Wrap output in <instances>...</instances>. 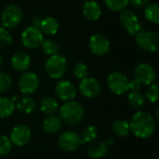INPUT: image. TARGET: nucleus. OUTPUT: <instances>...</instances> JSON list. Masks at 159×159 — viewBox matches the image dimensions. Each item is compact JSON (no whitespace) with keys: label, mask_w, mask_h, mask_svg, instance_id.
Returning a JSON list of instances; mask_svg holds the SVG:
<instances>
[{"label":"nucleus","mask_w":159,"mask_h":159,"mask_svg":"<svg viewBox=\"0 0 159 159\" xmlns=\"http://www.w3.org/2000/svg\"><path fill=\"white\" fill-rule=\"evenodd\" d=\"M134 77L142 83V85L150 86L155 83L157 79V73L152 65L141 62L134 68Z\"/></svg>","instance_id":"nucleus-10"},{"label":"nucleus","mask_w":159,"mask_h":159,"mask_svg":"<svg viewBox=\"0 0 159 159\" xmlns=\"http://www.w3.org/2000/svg\"><path fill=\"white\" fill-rule=\"evenodd\" d=\"M39 87V78L35 73L25 72L19 79L20 91L24 95H31L34 93Z\"/></svg>","instance_id":"nucleus-11"},{"label":"nucleus","mask_w":159,"mask_h":159,"mask_svg":"<svg viewBox=\"0 0 159 159\" xmlns=\"http://www.w3.org/2000/svg\"><path fill=\"white\" fill-rule=\"evenodd\" d=\"M58 144L60 148L66 152H74L77 150L83 143L81 137L75 131L67 130L62 132L59 139H58Z\"/></svg>","instance_id":"nucleus-9"},{"label":"nucleus","mask_w":159,"mask_h":159,"mask_svg":"<svg viewBox=\"0 0 159 159\" xmlns=\"http://www.w3.org/2000/svg\"><path fill=\"white\" fill-rule=\"evenodd\" d=\"M110 91L116 95H123L129 91V79L121 72H113L107 77Z\"/></svg>","instance_id":"nucleus-7"},{"label":"nucleus","mask_w":159,"mask_h":159,"mask_svg":"<svg viewBox=\"0 0 159 159\" xmlns=\"http://www.w3.org/2000/svg\"><path fill=\"white\" fill-rule=\"evenodd\" d=\"M128 102L129 105L137 110H140L143 107L145 103L144 96L139 91H130L128 95Z\"/></svg>","instance_id":"nucleus-26"},{"label":"nucleus","mask_w":159,"mask_h":159,"mask_svg":"<svg viewBox=\"0 0 159 159\" xmlns=\"http://www.w3.org/2000/svg\"><path fill=\"white\" fill-rule=\"evenodd\" d=\"M0 20L2 26L7 29L16 28L19 26L22 20V10L21 8L15 4H10L5 7L2 10Z\"/></svg>","instance_id":"nucleus-4"},{"label":"nucleus","mask_w":159,"mask_h":159,"mask_svg":"<svg viewBox=\"0 0 159 159\" xmlns=\"http://www.w3.org/2000/svg\"><path fill=\"white\" fill-rule=\"evenodd\" d=\"M105 5L109 9L115 12H120L129 6V0H104Z\"/></svg>","instance_id":"nucleus-29"},{"label":"nucleus","mask_w":159,"mask_h":159,"mask_svg":"<svg viewBox=\"0 0 159 159\" xmlns=\"http://www.w3.org/2000/svg\"><path fill=\"white\" fill-rule=\"evenodd\" d=\"M130 131L140 139L150 138L156 131L157 123L154 117L147 112L139 111L133 115L129 121Z\"/></svg>","instance_id":"nucleus-1"},{"label":"nucleus","mask_w":159,"mask_h":159,"mask_svg":"<svg viewBox=\"0 0 159 159\" xmlns=\"http://www.w3.org/2000/svg\"><path fill=\"white\" fill-rule=\"evenodd\" d=\"M79 91L86 98H95L101 92V85L94 77H86L80 81Z\"/></svg>","instance_id":"nucleus-15"},{"label":"nucleus","mask_w":159,"mask_h":159,"mask_svg":"<svg viewBox=\"0 0 159 159\" xmlns=\"http://www.w3.org/2000/svg\"><path fill=\"white\" fill-rule=\"evenodd\" d=\"M31 129L28 126L24 124H20L15 126L10 132V141L12 144L21 147L26 145L31 140Z\"/></svg>","instance_id":"nucleus-13"},{"label":"nucleus","mask_w":159,"mask_h":159,"mask_svg":"<svg viewBox=\"0 0 159 159\" xmlns=\"http://www.w3.org/2000/svg\"><path fill=\"white\" fill-rule=\"evenodd\" d=\"M15 103L7 97H0V118L10 116L15 111Z\"/></svg>","instance_id":"nucleus-23"},{"label":"nucleus","mask_w":159,"mask_h":159,"mask_svg":"<svg viewBox=\"0 0 159 159\" xmlns=\"http://www.w3.org/2000/svg\"><path fill=\"white\" fill-rule=\"evenodd\" d=\"M86 1H95V0H86Z\"/></svg>","instance_id":"nucleus-39"},{"label":"nucleus","mask_w":159,"mask_h":159,"mask_svg":"<svg viewBox=\"0 0 159 159\" xmlns=\"http://www.w3.org/2000/svg\"><path fill=\"white\" fill-rule=\"evenodd\" d=\"M119 20L123 28L129 35L135 36L142 31V24L139 18L133 11L129 9H124L120 11Z\"/></svg>","instance_id":"nucleus-6"},{"label":"nucleus","mask_w":159,"mask_h":159,"mask_svg":"<svg viewBox=\"0 0 159 159\" xmlns=\"http://www.w3.org/2000/svg\"><path fill=\"white\" fill-rule=\"evenodd\" d=\"M40 47H41V48H42V51H43L46 55H48V56H49V57L58 54V51H59L58 44H57L54 40H52V39L44 40Z\"/></svg>","instance_id":"nucleus-28"},{"label":"nucleus","mask_w":159,"mask_h":159,"mask_svg":"<svg viewBox=\"0 0 159 159\" xmlns=\"http://www.w3.org/2000/svg\"><path fill=\"white\" fill-rule=\"evenodd\" d=\"M114 143H115V140H114L113 137H108V138L105 140V142H104V144H105L107 147H108V146H112Z\"/></svg>","instance_id":"nucleus-37"},{"label":"nucleus","mask_w":159,"mask_h":159,"mask_svg":"<svg viewBox=\"0 0 159 159\" xmlns=\"http://www.w3.org/2000/svg\"><path fill=\"white\" fill-rule=\"evenodd\" d=\"M112 129L116 135L119 137H126L130 131L129 122L124 119H117L113 122Z\"/></svg>","instance_id":"nucleus-24"},{"label":"nucleus","mask_w":159,"mask_h":159,"mask_svg":"<svg viewBox=\"0 0 159 159\" xmlns=\"http://www.w3.org/2000/svg\"><path fill=\"white\" fill-rule=\"evenodd\" d=\"M12 43V35L8 29L5 27H0V46L8 47Z\"/></svg>","instance_id":"nucleus-33"},{"label":"nucleus","mask_w":159,"mask_h":159,"mask_svg":"<svg viewBox=\"0 0 159 159\" xmlns=\"http://www.w3.org/2000/svg\"><path fill=\"white\" fill-rule=\"evenodd\" d=\"M15 107L24 114H31L36 107V102L34 98L25 96L23 98H20L17 101V103L15 104Z\"/></svg>","instance_id":"nucleus-21"},{"label":"nucleus","mask_w":159,"mask_h":159,"mask_svg":"<svg viewBox=\"0 0 159 159\" xmlns=\"http://www.w3.org/2000/svg\"><path fill=\"white\" fill-rule=\"evenodd\" d=\"M146 100L151 103H156L159 98V88L157 84H152L146 90Z\"/></svg>","instance_id":"nucleus-30"},{"label":"nucleus","mask_w":159,"mask_h":159,"mask_svg":"<svg viewBox=\"0 0 159 159\" xmlns=\"http://www.w3.org/2000/svg\"><path fill=\"white\" fill-rule=\"evenodd\" d=\"M137 45L147 52L157 53L159 50V33L157 31H141L137 34Z\"/></svg>","instance_id":"nucleus-5"},{"label":"nucleus","mask_w":159,"mask_h":159,"mask_svg":"<svg viewBox=\"0 0 159 159\" xmlns=\"http://www.w3.org/2000/svg\"><path fill=\"white\" fill-rule=\"evenodd\" d=\"M61 127V120L57 116H48L43 122V129L48 134H54L59 131Z\"/></svg>","instance_id":"nucleus-20"},{"label":"nucleus","mask_w":159,"mask_h":159,"mask_svg":"<svg viewBox=\"0 0 159 159\" xmlns=\"http://www.w3.org/2000/svg\"><path fill=\"white\" fill-rule=\"evenodd\" d=\"M108 152V147L104 144V143H91L89 146L88 153L90 157L94 159L102 158Z\"/></svg>","instance_id":"nucleus-22"},{"label":"nucleus","mask_w":159,"mask_h":159,"mask_svg":"<svg viewBox=\"0 0 159 159\" xmlns=\"http://www.w3.org/2000/svg\"><path fill=\"white\" fill-rule=\"evenodd\" d=\"M12 81L10 76L4 72H0V93L7 92L11 87Z\"/></svg>","instance_id":"nucleus-34"},{"label":"nucleus","mask_w":159,"mask_h":159,"mask_svg":"<svg viewBox=\"0 0 159 159\" xmlns=\"http://www.w3.org/2000/svg\"><path fill=\"white\" fill-rule=\"evenodd\" d=\"M90 51L96 56H104L110 51V42L103 34H92L89 40Z\"/></svg>","instance_id":"nucleus-12"},{"label":"nucleus","mask_w":159,"mask_h":159,"mask_svg":"<svg viewBox=\"0 0 159 159\" xmlns=\"http://www.w3.org/2000/svg\"><path fill=\"white\" fill-rule=\"evenodd\" d=\"M39 108L43 114L47 116H52L59 110V104L54 98L47 96L40 101Z\"/></svg>","instance_id":"nucleus-19"},{"label":"nucleus","mask_w":159,"mask_h":159,"mask_svg":"<svg viewBox=\"0 0 159 159\" xmlns=\"http://www.w3.org/2000/svg\"><path fill=\"white\" fill-rule=\"evenodd\" d=\"M39 26H40L39 30L42 32L43 34H45L48 35H54L59 31L60 23L53 17H46L40 21Z\"/></svg>","instance_id":"nucleus-18"},{"label":"nucleus","mask_w":159,"mask_h":159,"mask_svg":"<svg viewBox=\"0 0 159 159\" xmlns=\"http://www.w3.org/2000/svg\"><path fill=\"white\" fill-rule=\"evenodd\" d=\"M145 19L155 24L159 23V5L157 3H152L146 6L144 9Z\"/></svg>","instance_id":"nucleus-25"},{"label":"nucleus","mask_w":159,"mask_h":159,"mask_svg":"<svg viewBox=\"0 0 159 159\" xmlns=\"http://www.w3.org/2000/svg\"><path fill=\"white\" fill-rule=\"evenodd\" d=\"M142 88V83L138 81L137 79H132L129 81V90L130 89L131 91H139Z\"/></svg>","instance_id":"nucleus-35"},{"label":"nucleus","mask_w":159,"mask_h":159,"mask_svg":"<svg viewBox=\"0 0 159 159\" xmlns=\"http://www.w3.org/2000/svg\"><path fill=\"white\" fill-rule=\"evenodd\" d=\"M74 75L76 78L82 80L89 76V68L83 62H78L74 66Z\"/></svg>","instance_id":"nucleus-31"},{"label":"nucleus","mask_w":159,"mask_h":159,"mask_svg":"<svg viewBox=\"0 0 159 159\" xmlns=\"http://www.w3.org/2000/svg\"><path fill=\"white\" fill-rule=\"evenodd\" d=\"M2 63H3V58H2V56L0 55V66L2 65Z\"/></svg>","instance_id":"nucleus-38"},{"label":"nucleus","mask_w":159,"mask_h":159,"mask_svg":"<svg viewBox=\"0 0 159 159\" xmlns=\"http://www.w3.org/2000/svg\"><path fill=\"white\" fill-rule=\"evenodd\" d=\"M12 149V143L10 139L5 135L0 136V156L7 155Z\"/></svg>","instance_id":"nucleus-32"},{"label":"nucleus","mask_w":159,"mask_h":159,"mask_svg":"<svg viewBox=\"0 0 159 159\" xmlns=\"http://www.w3.org/2000/svg\"><path fill=\"white\" fill-rule=\"evenodd\" d=\"M98 136V130L96 129V127L92 126V125H88L87 127L84 128L83 131H82V135H81V140H82V143H93L96 138Z\"/></svg>","instance_id":"nucleus-27"},{"label":"nucleus","mask_w":159,"mask_h":159,"mask_svg":"<svg viewBox=\"0 0 159 159\" xmlns=\"http://www.w3.org/2000/svg\"><path fill=\"white\" fill-rule=\"evenodd\" d=\"M67 70L66 59L59 54L50 56L45 63V71L51 79L61 78Z\"/></svg>","instance_id":"nucleus-3"},{"label":"nucleus","mask_w":159,"mask_h":159,"mask_svg":"<svg viewBox=\"0 0 159 159\" xmlns=\"http://www.w3.org/2000/svg\"><path fill=\"white\" fill-rule=\"evenodd\" d=\"M83 16L89 21L97 20L102 15V8L96 1H86L82 7Z\"/></svg>","instance_id":"nucleus-17"},{"label":"nucleus","mask_w":159,"mask_h":159,"mask_svg":"<svg viewBox=\"0 0 159 159\" xmlns=\"http://www.w3.org/2000/svg\"><path fill=\"white\" fill-rule=\"evenodd\" d=\"M20 39L22 45L25 48L33 49L37 48L41 46L44 41V34L39 30V28L30 26L22 32Z\"/></svg>","instance_id":"nucleus-8"},{"label":"nucleus","mask_w":159,"mask_h":159,"mask_svg":"<svg viewBox=\"0 0 159 159\" xmlns=\"http://www.w3.org/2000/svg\"><path fill=\"white\" fill-rule=\"evenodd\" d=\"M55 93L60 100L65 102H70L76 96V88L68 80H61L55 86Z\"/></svg>","instance_id":"nucleus-14"},{"label":"nucleus","mask_w":159,"mask_h":159,"mask_svg":"<svg viewBox=\"0 0 159 159\" xmlns=\"http://www.w3.org/2000/svg\"><path fill=\"white\" fill-rule=\"evenodd\" d=\"M59 117L67 125L78 124L84 116V109L80 103L75 101L66 102L59 107Z\"/></svg>","instance_id":"nucleus-2"},{"label":"nucleus","mask_w":159,"mask_h":159,"mask_svg":"<svg viewBox=\"0 0 159 159\" xmlns=\"http://www.w3.org/2000/svg\"><path fill=\"white\" fill-rule=\"evenodd\" d=\"M10 64L16 72H25L31 65V58L27 53L20 51L12 56Z\"/></svg>","instance_id":"nucleus-16"},{"label":"nucleus","mask_w":159,"mask_h":159,"mask_svg":"<svg viewBox=\"0 0 159 159\" xmlns=\"http://www.w3.org/2000/svg\"><path fill=\"white\" fill-rule=\"evenodd\" d=\"M131 5L135 7L141 8L143 7H146L149 3V0H129Z\"/></svg>","instance_id":"nucleus-36"}]
</instances>
